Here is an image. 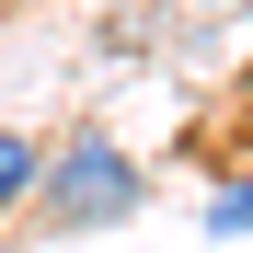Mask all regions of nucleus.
Here are the masks:
<instances>
[{
    "label": "nucleus",
    "instance_id": "obj_3",
    "mask_svg": "<svg viewBox=\"0 0 253 253\" xmlns=\"http://www.w3.org/2000/svg\"><path fill=\"white\" fill-rule=\"evenodd\" d=\"M207 230H253V173H230L219 196H207Z\"/></svg>",
    "mask_w": 253,
    "mask_h": 253
},
{
    "label": "nucleus",
    "instance_id": "obj_2",
    "mask_svg": "<svg viewBox=\"0 0 253 253\" xmlns=\"http://www.w3.org/2000/svg\"><path fill=\"white\" fill-rule=\"evenodd\" d=\"M35 173H46V150H35V138H12V126H0V219H12V207L35 196Z\"/></svg>",
    "mask_w": 253,
    "mask_h": 253
},
{
    "label": "nucleus",
    "instance_id": "obj_4",
    "mask_svg": "<svg viewBox=\"0 0 253 253\" xmlns=\"http://www.w3.org/2000/svg\"><path fill=\"white\" fill-rule=\"evenodd\" d=\"M242 126H253V69H242Z\"/></svg>",
    "mask_w": 253,
    "mask_h": 253
},
{
    "label": "nucleus",
    "instance_id": "obj_1",
    "mask_svg": "<svg viewBox=\"0 0 253 253\" xmlns=\"http://www.w3.org/2000/svg\"><path fill=\"white\" fill-rule=\"evenodd\" d=\"M35 184H46V230H115V219L150 207V161L115 150L104 126H81V138H58V161Z\"/></svg>",
    "mask_w": 253,
    "mask_h": 253
}]
</instances>
